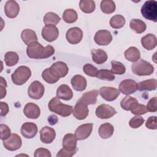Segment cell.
Instances as JSON below:
<instances>
[{"instance_id":"obj_20","label":"cell","mask_w":157,"mask_h":157,"mask_svg":"<svg viewBox=\"0 0 157 157\" xmlns=\"http://www.w3.org/2000/svg\"><path fill=\"white\" fill-rule=\"evenodd\" d=\"M23 113L28 118L37 119L40 114V110L36 104L28 102L24 107Z\"/></svg>"},{"instance_id":"obj_16","label":"cell","mask_w":157,"mask_h":157,"mask_svg":"<svg viewBox=\"0 0 157 157\" xmlns=\"http://www.w3.org/2000/svg\"><path fill=\"white\" fill-rule=\"evenodd\" d=\"M37 125L31 122H26L21 127V134L26 139H32L36 136L37 132Z\"/></svg>"},{"instance_id":"obj_43","label":"cell","mask_w":157,"mask_h":157,"mask_svg":"<svg viewBox=\"0 0 157 157\" xmlns=\"http://www.w3.org/2000/svg\"><path fill=\"white\" fill-rule=\"evenodd\" d=\"M131 112L132 114H134L136 115H141L145 114L148 112V110L145 105L137 103L131 110Z\"/></svg>"},{"instance_id":"obj_51","label":"cell","mask_w":157,"mask_h":157,"mask_svg":"<svg viewBox=\"0 0 157 157\" xmlns=\"http://www.w3.org/2000/svg\"><path fill=\"white\" fill-rule=\"evenodd\" d=\"M1 116H6L9 112V106L6 102H1Z\"/></svg>"},{"instance_id":"obj_34","label":"cell","mask_w":157,"mask_h":157,"mask_svg":"<svg viewBox=\"0 0 157 157\" xmlns=\"http://www.w3.org/2000/svg\"><path fill=\"white\" fill-rule=\"evenodd\" d=\"M78 18L77 12L73 9H66L63 14V20L67 23H75Z\"/></svg>"},{"instance_id":"obj_1","label":"cell","mask_w":157,"mask_h":157,"mask_svg":"<svg viewBox=\"0 0 157 157\" xmlns=\"http://www.w3.org/2000/svg\"><path fill=\"white\" fill-rule=\"evenodd\" d=\"M55 53L54 48L48 45L44 47L39 42H35L28 45L26 54L30 58L45 59L52 56Z\"/></svg>"},{"instance_id":"obj_29","label":"cell","mask_w":157,"mask_h":157,"mask_svg":"<svg viewBox=\"0 0 157 157\" xmlns=\"http://www.w3.org/2000/svg\"><path fill=\"white\" fill-rule=\"evenodd\" d=\"M114 128L112 124L109 123H105L101 124L99 128V135L104 139L110 138L113 134Z\"/></svg>"},{"instance_id":"obj_18","label":"cell","mask_w":157,"mask_h":157,"mask_svg":"<svg viewBox=\"0 0 157 157\" xmlns=\"http://www.w3.org/2000/svg\"><path fill=\"white\" fill-rule=\"evenodd\" d=\"M55 136V131L51 127L44 126L40 131V139L44 144H51L54 140Z\"/></svg>"},{"instance_id":"obj_7","label":"cell","mask_w":157,"mask_h":157,"mask_svg":"<svg viewBox=\"0 0 157 157\" xmlns=\"http://www.w3.org/2000/svg\"><path fill=\"white\" fill-rule=\"evenodd\" d=\"M3 145L9 151H15L18 150L22 145L21 137L17 134H12L10 136L3 140Z\"/></svg>"},{"instance_id":"obj_27","label":"cell","mask_w":157,"mask_h":157,"mask_svg":"<svg viewBox=\"0 0 157 157\" xmlns=\"http://www.w3.org/2000/svg\"><path fill=\"white\" fill-rule=\"evenodd\" d=\"M157 81L155 78H150L139 82L137 84V90L142 91H155L156 89Z\"/></svg>"},{"instance_id":"obj_15","label":"cell","mask_w":157,"mask_h":157,"mask_svg":"<svg viewBox=\"0 0 157 157\" xmlns=\"http://www.w3.org/2000/svg\"><path fill=\"white\" fill-rule=\"evenodd\" d=\"M59 35L58 28L54 25H45L42 29V36L47 41L51 42L55 40Z\"/></svg>"},{"instance_id":"obj_25","label":"cell","mask_w":157,"mask_h":157,"mask_svg":"<svg viewBox=\"0 0 157 157\" xmlns=\"http://www.w3.org/2000/svg\"><path fill=\"white\" fill-rule=\"evenodd\" d=\"M91 53L93 61L98 64H103L107 60V54L102 49H92Z\"/></svg>"},{"instance_id":"obj_13","label":"cell","mask_w":157,"mask_h":157,"mask_svg":"<svg viewBox=\"0 0 157 157\" xmlns=\"http://www.w3.org/2000/svg\"><path fill=\"white\" fill-rule=\"evenodd\" d=\"M137 90V82L132 79H125L119 85V90L124 94L129 95L134 93Z\"/></svg>"},{"instance_id":"obj_47","label":"cell","mask_w":157,"mask_h":157,"mask_svg":"<svg viewBox=\"0 0 157 157\" xmlns=\"http://www.w3.org/2000/svg\"><path fill=\"white\" fill-rule=\"evenodd\" d=\"M146 108L148 112H156V98L153 97L151 98L147 103Z\"/></svg>"},{"instance_id":"obj_14","label":"cell","mask_w":157,"mask_h":157,"mask_svg":"<svg viewBox=\"0 0 157 157\" xmlns=\"http://www.w3.org/2000/svg\"><path fill=\"white\" fill-rule=\"evenodd\" d=\"M99 91L101 97L107 101H113L120 95L119 90L114 87L102 86Z\"/></svg>"},{"instance_id":"obj_19","label":"cell","mask_w":157,"mask_h":157,"mask_svg":"<svg viewBox=\"0 0 157 157\" xmlns=\"http://www.w3.org/2000/svg\"><path fill=\"white\" fill-rule=\"evenodd\" d=\"M20 11L18 4L13 0L7 1L4 6V12L6 15L10 18H15Z\"/></svg>"},{"instance_id":"obj_5","label":"cell","mask_w":157,"mask_h":157,"mask_svg":"<svg viewBox=\"0 0 157 157\" xmlns=\"http://www.w3.org/2000/svg\"><path fill=\"white\" fill-rule=\"evenodd\" d=\"M140 11L145 18L154 22L157 21V2L156 1L150 0L145 1L142 5Z\"/></svg>"},{"instance_id":"obj_21","label":"cell","mask_w":157,"mask_h":157,"mask_svg":"<svg viewBox=\"0 0 157 157\" xmlns=\"http://www.w3.org/2000/svg\"><path fill=\"white\" fill-rule=\"evenodd\" d=\"M77 139L75 134L71 133L66 134L63 139V147L70 151L76 150H77Z\"/></svg>"},{"instance_id":"obj_42","label":"cell","mask_w":157,"mask_h":157,"mask_svg":"<svg viewBox=\"0 0 157 157\" xmlns=\"http://www.w3.org/2000/svg\"><path fill=\"white\" fill-rule=\"evenodd\" d=\"M83 71L85 74L90 77H96L98 72L97 68L90 64H85L83 67Z\"/></svg>"},{"instance_id":"obj_17","label":"cell","mask_w":157,"mask_h":157,"mask_svg":"<svg viewBox=\"0 0 157 157\" xmlns=\"http://www.w3.org/2000/svg\"><path fill=\"white\" fill-rule=\"evenodd\" d=\"M93 123H86L79 126L75 131V136L77 140H82L87 139L93 129Z\"/></svg>"},{"instance_id":"obj_23","label":"cell","mask_w":157,"mask_h":157,"mask_svg":"<svg viewBox=\"0 0 157 157\" xmlns=\"http://www.w3.org/2000/svg\"><path fill=\"white\" fill-rule=\"evenodd\" d=\"M73 88L78 91H82L86 87V80L81 75H74L71 80Z\"/></svg>"},{"instance_id":"obj_44","label":"cell","mask_w":157,"mask_h":157,"mask_svg":"<svg viewBox=\"0 0 157 157\" xmlns=\"http://www.w3.org/2000/svg\"><path fill=\"white\" fill-rule=\"evenodd\" d=\"M144 123V119L140 116H135L131 118L129 121V125L130 127L134 129L139 128Z\"/></svg>"},{"instance_id":"obj_6","label":"cell","mask_w":157,"mask_h":157,"mask_svg":"<svg viewBox=\"0 0 157 157\" xmlns=\"http://www.w3.org/2000/svg\"><path fill=\"white\" fill-rule=\"evenodd\" d=\"M44 86L39 81L35 80L29 85L28 94L30 98L33 99H40L44 93Z\"/></svg>"},{"instance_id":"obj_28","label":"cell","mask_w":157,"mask_h":157,"mask_svg":"<svg viewBox=\"0 0 157 157\" xmlns=\"http://www.w3.org/2000/svg\"><path fill=\"white\" fill-rule=\"evenodd\" d=\"M21 37L23 42L28 45L33 42H37V37L35 31L31 29H24L21 32Z\"/></svg>"},{"instance_id":"obj_12","label":"cell","mask_w":157,"mask_h":157,"mask_svg":"<svg viewBox=\"0 0 157 157\" xmlns=\"http://www.w3.org/2000/svg\"><path fill=\"white\" fill-rule=\"evenodd\" d=\"M88 113L89 110L87 105L78 100L72 110V113L74 117L79 120H84L88 115Z\"/></svg>"},{"instance_id":"obj_50","label":"cell","mask_w":157,"mask_h":157,"mask_svg":"<svg viewBox=\"0 0 157 157\" xmlns=\"http://www.w3.org/2000/svg\"><path fill=\"white\" fill-rule=\"evenodd\" d=\"M1 82H0V88H1V99H3L6 95V88L7 86L6 81L2 77H1Z\"/></svg>"},{"instance_id":"obj_32","label":"cell","mask_w":157,"mask_h":157,"mask_svg":"<svg viewBox=\"0 0 157 157\" xmlns=\"http://www.w3.org/2000/svg\"><path fill=\"white\" fill-rule=\"evenodd\" d=\"M79 7L84 13H92L95 10V2L92 0H81L79 2Z\"/></svg>"},{"instance_id":"obj_11","label":"cell","mask_w":157,"mask_h":157,"mask_svg":"<svg viewBox=\"0 0 157 157\" xmlns=\"http://www.w3.org/2000/svg\"><path fill=\"white\" fill-rule=\"evenodd\" d=\"M94 42L99 45H107L112 40V36L108 30H99L94 37Z\"/></svg>"},{"instance_id":"obj_8","label":"cell","mask_w":157,"mask_h":157,"mask_svg":"<svg viewBox=\"0 0 157 157\" xmlns=\"http://www.w3.org/2000/svg\"><path fill=\"white\" fill-rule=\"evenodd\" d=\"M49 68L52 74L59 79L65 77L69 71V68L67 64L63 61H56Z\"/></svg>"},{"instance_id":"obj_38","label":"cell","mask_w":157,"mask_h":157,"mask_svg":"<svg viewBox=\"0 0 157 157\" xmlns=\"http://www.w3.org/2000/svg\"><path fill=\"white\" fill-rule=\"evenodd\" d=\"M19 59L18 54L15 52H8L4 55V61L6 66L11 67L17 64Z\"/></svg>"},{"instance_id":"obj_9","label":"cell","mask_w":157,"mask_h":157,"mask_svg":"<svg viewBox=\"0 0 157 157\" xmlns=\"http://www.w3.org/2000/svg\"><path fill=\"white\" fill-rule=\"evenodd\" d=\"M117 113L112 106L107 104H101L96 109V115L101 119H109Z\"/></svg>"},{"instance_id":"obj_22","label":"cell","mask_w":157,"mask_h":157,"mask_svg":"<svg viewBox=\"0 0 157 157\" xmlns=\"http://www.w3.org/2000/svg\"><path fill=\"white\" fill-rule=\"evenodd\" d=\"M99 94V91L98 90H93L90 91L85 92L78 99V101L83 102L86 105H91L96 103L97 97Z\"/></svg>"},{"instance_id":"obj_24","label":"cell","mask_w":157,"mask_h":157,"mask_svg":"<svg viewBox=\"0 0 157 157\" xmlns=\"http://www.w3.org/2000/svg\"><path fill=\"white\" fill-rule=\"evenodd\" d=\"M56 96L59 99L69 101L72 98L73 93L68 85L63 84L58 88L56 90Z\"/></svg>"},{"instance_id":"obj_41","label":"cell","mask_w":157,"mask_h":157,"mask_svg":"<svg viewBox=\"0 0 157 157\" xmlns=\"http://www.w3.org/2000/svg\"><path fill=\"white\" fill-rule=\"evenodd\" d=\"M42 77L44 81L49 84H53L57 82L59 79L55 77L50 72V68L45 69L42 73Z\"/></svg>"},{"instance_id":"obj_49","label":"cell","mask_w":157,"mask_h":157,"mask_svg":"<svg viewBox=\"0 0 157 157\" xmlns=\"http://www.w3.org/2000/svg\"><path fill=\"white\" fill-rule=\"evenodd\" d=\"M145 126L150 129H156V117L155 116L150 117L145 123Z\"/></svg>"},{"instance_id":"obj_37","label":"cell","mask_w":157,"mask_h":157,"mask_svg":"<svg viewBox=\"0 0 157 157\" xmlns=\"http://www.w3.org/2000/svg\"><path fill=\"white\" fill-rule=\"evenodd\" d=\"M109 23L112 28L114 29H120L124 26L125 24V18L121 15H115L110 18Z\"/></svg>"},{"instance_id":"obj_3","label":"cell","mask_w":157,"mask_h":157,"mask_svg":"<svg viewBox=\"0 0 157 157\" xmlns=\"http://www.w3.org/2000/svg\"><path fill=\"white\" fill-rule=\"evenodd\" d=\"M131 71L133 74L137 75H150L153 72L154 67L150 63L139 59L132 64Z\"/></svg>"},{"instance_id":"obj_10","label":"cell","mask_w":157,"mask_h":157,"mask_svg":"<svg viewBox=\"0 0 157 157\" xmlns=\"http://www.w3.org/2000/svg\"><path fill=\"white\" fill-rule=\"evenodd\" d=\"M83 37V32L78 27H73L69 29L66 34V38L71 44L79 43Z\"/></svg>"},{"instance_id":"obj_33","label":"cell","mask_w":157,"mask_h":157,"mask_svg":"<svg viewBox=\"0 0 157 157\" xmlns=\"http://www.w3.org/2000/svg\"><path fill=\"white\" fill-rule=\"evenodd\" d=\"M137 103L138 101L135 98L127 95L121 101L120 105L125 110H131Z\"/></svg>"},{"instance_id":"obj_35","label":"cell","mask_w":157,"mask_h":157,"mask_svg":"<svg viewBox=\"0 0 157 157\" xmlns=\"http://www.w3.org/2000/svg\"><path fill=\"white\" fill-rule=\"evenodd\" d=\"M61 20V18L55 13L52 12H47L44 17V22L46 25H57Z\"/></svg>"},{"instance_id":"obj_2","label":"cell","mask_w":157,"mask_h":157,"mask_svg":"<svg viewBox=\"0 0 157 157\" xmlns=\"http://www.w3.org/2000/svg\"><path fill=\"white\" fill-rule=\"evenodd\" d=\"M48 107L51 112L64 117L69 116L72 113L73 110V107L72 105L63 104L58 97L53 98L49 101Z\"/></svg>"},{"instance_id":"obj_26","label":"cell","mask_w":157,"mask_h":157,"mask_svg":"<svg viewBox=\"0 0 157 157\" xmlns=\"http://www.w3.org/2000/svg\"><path fill=\"white\" fill-rule=\"evenodd\" d=\"M141 44L147 50H151L156 46V37L153 34H147L141 39Z\"/></svg>"},{"instance_id":"obj_30","label":"cell","mask_w":157,"mask_h":157,"mask_svg":"<svg viewBox=\"0 0 157 157\" xmlns=\"http://www.w3.org/2000/svg\"><path fill=\"white\" fill-rule=\"evenodd\" d=\"M125 58L131 62H136L140 58L139 50L135 47H130L124 52Z\"/></svg>"},{"instance_id":"obj_46","label":"cell","mask_w":157,"mask_h":157,"mask_svg":"<svg viewBox=\"0 0 157 157\" xmlns=\"http://www.w3.org/2000/svg\"><path fill=\"white\" fill-rule=\"evenodd\" d=\"M35 157H51L52 155L50 151L47 148H39L36 149L34 153Z\"/></svg>"},{"instance_id":"obj_40","label":"cell","mask_w":157,"mask_h":157,"mask_svg":"<svg viewBox=\"0 0 157 157\" xmlns=\"http://www.w3.org/2000/svg\"><path fill=\"white\" fill-rule=\"evenodd\" d=\"M96 77L101 80H104L107 81H113L115 78V77L113 75V74L110 71L107 69L99 70Z\"/></svg>"},{"instance_id":"obj_48","label":"cell","mask_w":157,"mask_h":157,"mask_svg":"<svg viewBox=\"0 0 157 157\" xmlns=\"http://www.w3.org/2000/svg\"><path fill=\"white\" fill-rule=\"evenodd\" d=\"M77 151V150H74V151H70L64 148H63L58 152L56 156L57 157H71L73 156L76 153Z\"/></svg>"},{"instance_id":"obj_4","label":"cell","mask_w":157,"mask_h":157,"mask_svg":"<svg viewBox=\"0 0 157 157\" xmlns=\"http://www.w3.org/2000/svg\"><path fill=\"white\" fill-rule=\"evenodd\" d=\"M31 75V69L25 66H19L13 72L11 78L13 83L17 85H21L26 83Z\"/></svg>"},{"instance_id":"obj_45","label":"cell","mask_w":157,"mask_h":157,"mask_svg":"<svg viewBox=\"0 0 157 157\" xmlns=\"http://www.w3.org/2000/svg\"><path fill=\"white\" fill-rule=\"evenodd\" d=\"M0 129H1V139L4 140L7 139H8L10 136V129L7 126L4 124H1L0 125Z\"/></svg>"},{"instance_id":"obj_31","label":"cell","mask_w":157,"mask_h":157,"mask_svg":"<svg viewBox=\"0 0 157 157\" xmlns=\"http://www.w3.org/2000/svg\"><path fill=\"white\" fill-rule=\"evenodd\" d=\"M130 28L137 34L144 33L147 28L146 24L140 19H132L129 23Z\"/></svg>"},{"instance_id":"obj_36","label":"cell","mask_w":157,"mask_h":157,"mask_svg":"<svg viewBox=\"0 0 157 157\" xmlns=\"http://www.w3.org/2000/svg\"><path fill=\"white\" fill-rule=\"evenodd\" d=\"M100 7L103 13L110 14L115 11L116 6L114 1H113L103 0L101 2Z\"/></svg>"},{"instance_id":"obj_39","label":"cell","mask_w":157,"mask_h":157,"mask_svg":"<svg viewBox=\"0 0 157 157\" xmlns=\"http://www.w3.org/2000/svg\"><path fill=\"white\" fill-rule=\"evenodd\" d=\"M111 72L113 74H118L122 75L125 73L126 67L124 65L119 61H111Z\"/></svg>"}]
</instances>
